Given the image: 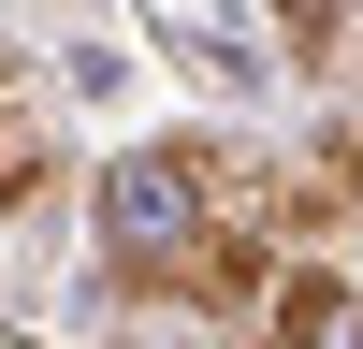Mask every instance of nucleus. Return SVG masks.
Listing matches in <instances>:
<instances>
[{
    "instance_id": "f257e3e1",
    "label": "nucleus",
    "mask_w": 363,
    "mask_h": 349,
    "mask_svg": "<svg viewBox=\"0 0 363 349\" xmlns=\"http://www.w3.org/2000/svg\"><path fill=\"white\" fill-rule=\"evenodd\" d=\"M262 349H363V291L335 262H291V277L262 291Z\"/></svg>"
},
{
    "instance_id": "f03ea898",
    "label": "nucleus",
    "mask_w": 363,
    "mask_h": 349,
    "mask_svg": "<svg viewBox=\"0 0 363 349\" xmlns=\"http://www.w3.org/2000/svg\"><path fill=\"white\" fill-rule=\"evenodd\" d=\"M29 189H44V87L0 58V218H15Z\"/></svg>"
},
{
    "instance_id": "7ed1b4c3",
    "label": "nucleus",
    "mask_w": 363,
    "mask_h": 349,
    "mask_svg": "<svg viewBox=\"0 0 363 349\" xmlns=\"http://www.w3.org/2000/svg\"><path fill=\"white\" fill-rule=\"evenodd\" d=\"M277 15H291V44L320 58V44H335V15H349V0H277Z\"/></svg>"
}]
</instances>
